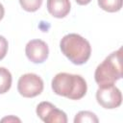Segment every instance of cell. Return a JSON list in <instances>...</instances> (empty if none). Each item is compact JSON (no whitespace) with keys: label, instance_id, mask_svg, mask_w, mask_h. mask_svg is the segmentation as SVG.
Returning <instances> with one entry per match:
<instances>
[{"label":"cell","instance_id":"cell-11","mask_svg":"<svg viewBox=\"0 0 123 123\" xmlns=\"http://www.w3.org/2000/svg\"><path fill=\"white\" fill-rule=\"evenodd\" d=\"M99 120L97 118V116L95 115V113L88 111H79L75 118H74V122L75 123H84V122H89V123H97Z\"/></svg>","mask_w":123,"mask_h":123},{"label":"cell","instance_id":"cell-7","mask_svg":"<svg viewBox=\"0 0 123 123\" xmlns=\"http://www.w3.org/2000/svg\"><path fill=\"white\" fill-rule=\"evenodd\" d=\"M25 53L27 58L34 63H41L47 58L49 54V48L46 42L41 39L30 40L26 47Z\"/></svg>","mask_w":123,"mask_h":123},{"label":"cell","instance_id":"cell-12","mask_svg":"<svg viewBox=\"0 0 123 123\" xmlns=\"http://www.w3.org/2000/svg\"><path fill=\"white\" fill-rule=\"evenodd\" d=\"M19 3L23 10H25L26 12H33L40 8L42 0H19Z\"/></svg>","mask_w":123,"mask_h":123},{"label":"cell","instance_id":"cell-8","mask_svg":"<svg viewBox=\"0 0 123 123\" xmlns=\"http://www.w3.org/2000/svg\"><path fill=\"white\" fill-rule=\"evenodd\" d=\"M69 0H47V10L56 18L65 17L70 12Z\"/></svg>","mask_w":123,"mask_h":123},{"label":"cell","instance_id":"cell-15","mask_svg":"<svg viewBox=\"0 0 123 123\" xmlns=\"http://www.w3.org/2000/svg\"><path fill=\"white\" fill-rule=\"evenodd\" d=\"M76 2H77V4H79V5H82V6H84V5H87L91 0H75Z\"/></svg>","mask_w":123,"mask_h":123},{"label":"cell","instance_id":"cell-16","mask_svg":"<svg viewBox=\"0 0 123 123\" xmlns=\"http://www.w3.org/2000/svg\"><path fill=\"white\" fill-rule=\"evenodd\" d=\"M4 13H5V10H4V7L3 5L0 3V20L4 17Z\"/></svg>","mask_w":123,"mask_h":123},{"label":"cell","instance_id":"cell-9","mask_svg":"<svg viewBox=\"0 0 123 123\" xmlns=\"http://www.w3.org/2000/svg\"><path fill=\"white\" fill-rule=\"evenodd\" d=\"M12 74L5 68L0 67V94L6 93L12 86Z\"/></svg>","mask_w":123,"mask_h":123},{"label":"cell","instance_id":"cell-2","mask_svg":"<svg viewBox=\"0 0 123 123\" xmlns=\"http://www.w3.org/2000/svg\"><path fill=\"white\" fill-rule=\"evenodd\" d=\"M60 47L62 54L74 64H84L90 58L91 47L89 42L78 34L64 36L60 42Z\"/></svg>","mask_w":123,"mask_h":123},{"label":"cell","instance_id":"cell-1","mask_svg":"<svg viewBox=\"0 0 123 123\" xmlns=\"http://www.w3.org/2000/svg\"><path fill=\"white\" fill-rule=\"evenodd\" d=\"M53 91L61 96H64L71 100H79L83 98L87 90L86 80L76 74L65 72L58 73L52 80Z\"/></svg>","mask_w":123,"mask_h":123},{"label":"cell","instance_id":"cell-5","mask_svg":"<svg viewBox=\"0 0 123 123\" xmlns=\"http://www.w3.org/2000/svg\"><path fill=\"white\" fill-rule=\"evenodd\" d=\"M96 100L104 109H115L122 103V94L114 84L99 86L96 91Z\"/></svg>","mask_w":123,"mask_h":123},{"label":"cell","instance_id":"cell-6","mask_svg":"<svg viewBox=\"0 0 123 123\" xmlns=\"http://www.w3.org/2000/svg\"><path fill=\"white\" fill-rule=\"evenodd\" d=\"M37 116L46 123H66L67 116L64 111L57 109L50 102H41L37 107Z\"/></svg>","mask_w":123,"mask_h":123},{"label":"cell","instance_id":"cell-10","mask_svg":"<svg viewBox=\"0 0 123 123\" xmlns=\"http://www.w3.org/2000/svg\"><path fill=\"white\" fill-rule=\"evenodd\" d=\"M98 5L106 12H115L122 8V0H98Z\"/></svg>","mask_w":123,"mask_h":123},{"label":"cell","instance_id":"cell-4","mask_svg":"<svg viewBox=\"0 0 123 123\" xmlns=\"http://www.w3.org/2000/svg\"><path fill=\"white\" fill-rule=\"evenodd\" d=\"M17 90L23 97H36L43 90V81L35 73H26L19 78L17 83Z\"/></svg>","mask_w":123,"mask_h":123},{"label":"cell","instance_id":"cell-3","mask_svg":"<svg viewBox=\"0 0 123 123\" xmlns=\"http://www.w3.org/2000/svg\"><path fill=\"white\" fill-rule=\"evenodd\" d=\"M121 53V48L112 52L97 66L94 78L99 86L114 84L122 78Z\"/></svg>","mask_w":123,"mask_h":123},{"label":"cell","instance_id":"cell-13","mask_svg":"<svg viewBox=\"0 0 123 123\" xmlns=\"http://www.w3.org/2000/svg\"><path fill=\"white\" fill-rule=\"evenodd\" d=\"M8 47H9L8 40L3 36H0V61L5 58L8 52Z\"/></svg>","mask_w":123,"mask_h":123},{"label":"cell","instance_id":"cell-14","mask_svg":"<svg viewBox=\"0 0 123 123\" xmlns=\"http://www.w3.org/2000/svg\"><path fill=\"white\" fill-rule=\"evenodd\" d=\"M1 121H2V122H4V121H8V122H10V121H17V122H20V119L14 117V116H10V117H5V118H3Z\"/></svg>","mask_w":123,"mask_h":123}]
</instances>
